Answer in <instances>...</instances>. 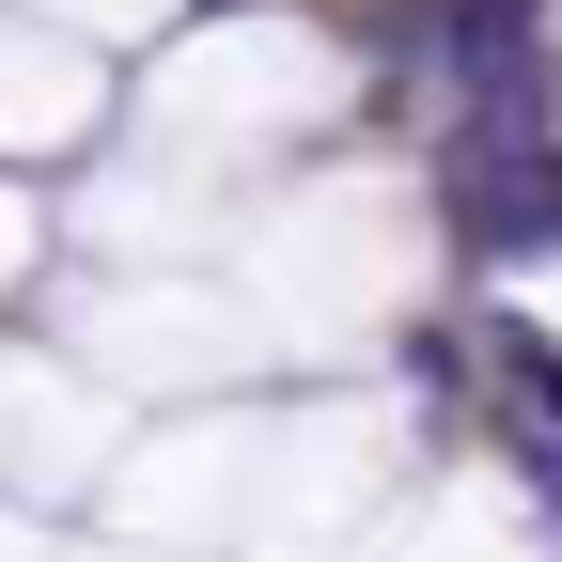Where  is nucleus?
Wrapping results in <instances>:
<instances>
[{
    "mask_svg": "<svg viewBox=\"0 0 562 562\" xmlns=\"http://www.w3.org/2000/svg\"><path fill=\"white\" fill-rule=\"evenodd\" d=\"M16 266H32V203L0 188V297H16Z\"/></svg>",
    "mask_w": 562,
    "mask_h": 562,
    "instance_id": "nucleus-1",
    "label": "nucleus"
}]
</instances>
